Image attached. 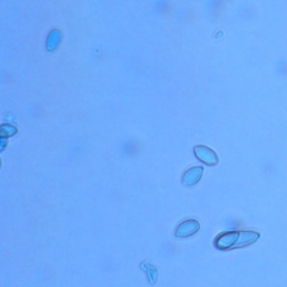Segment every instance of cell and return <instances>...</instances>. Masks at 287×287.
I'll return each mask as SVG.
<instances>
[{
    "label": "cell",
    "instance_id": "obj_1",
    "mask_svg": "<svg viewBox=\"0 0 287 287\" xmlns=\"http://www.w3.org/2000/svg\"><path fill=\"white\" fill-rule=\"evenodd\" d=\"M200 229V223L197 220H186L182 222L176 229V237L185 238V237L192 236Z\"/></svg>",
    "mask_w": 287,
    "mask_h": 287
},
{
    "label": "cell",
    "instance_id": "obj_2",
    "mask_svg": "<svg viewBox=\"0 0 287 287\" xmlns=\"http://www.w3.org/2000/svg\"><path fill=\"white\" fill-rule=\"evenodd\" d=\"M202 171H203L202 167L191 168V170L186 172L183 176V184L188 185V186L197 184L200 181V179H201Z\"/></svg>",
    "mask_w": 287,
    "mask_h": 287
},
{
    "label": "cell",
    "instance_id": "obj_3",
    "mask_svg": "<svg viewBox=\"0 0 287 287\" xmlns=\"http://www.w3.org/2000/svg\"><path fill=\"white\" fill-rule=\"evenodd\" d=\"M195 155L201 159L203 163L209 164V165H213L217 164V156L216 154L206 147H197L195 148Z\"/></svg>",
    "mask_w": 287,
    "mask_h": 287
}]
</instances>
